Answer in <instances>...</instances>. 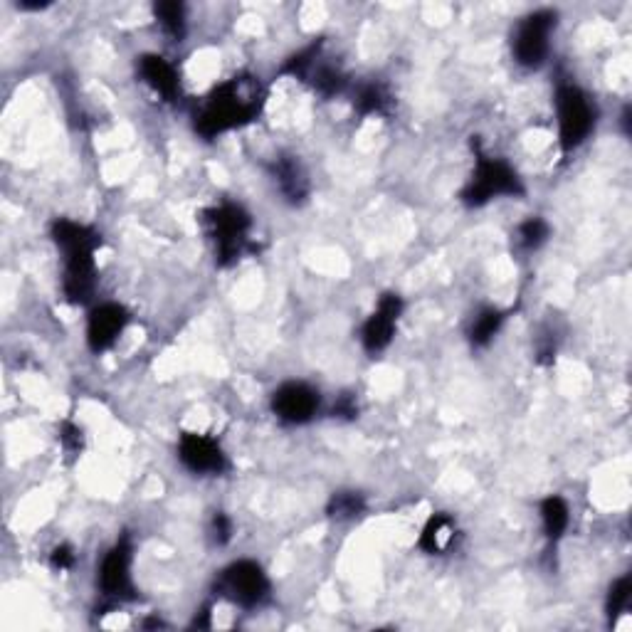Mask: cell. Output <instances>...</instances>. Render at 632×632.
Listing matches in <instances>:
<instances>
[{"label": "cell", "instance_id": "6da1fadb", "mask_svg": "<svg viewBox=\"0 0 632 632\" xmlns=\"http://www.w3.org/2000/svg\"><path fill=\"white\" fill-rule=\"evenodd\" d=\"M260 104L262 92L255 79H230V82L220 84L208 94L203 109L196 117V131L205 139H215V136L255 119V114L260 112Z\"/></svg>", "mask_w": 632, "mask_h": 632}, {"label": "cell", "instance_id": "7a4b0ae2", "mask_svg": "<svg viewBox=\"0 0 632 632\" xmlns=\"http://www.w3.org/2000/svg\"><path fill=\"white\" fill-rule=\"evenodd\" d=\"M52 235L65 255V279H62L65 297L72 304H84L94 292V277H97L94 252L102 245V237L75 220H57Z\"/></svg>", "mask_w": 632, "mask_h": 632}, {"label": "cell", "instance_id": "3957f363", "mask_svg": "<svg viewBox=\"0 0 632 632\" xmlns=\"http://www.w3.org/2000/svg\"><path fill=\"white\" fill-rule=\"evenodd\" d=\"M558 144L563 154L576 151L595 129V107L576 84H561L556 92Z\"/></svg>", "mask_w": 632, "mask_h": 632}, {"label": "cell", "instance_id": "277c9868", "mask_svg": "<svg viewBox=\"0 0 632 632\" xmlns=\"http://www.w3.org/2000/svg\"><path fill=\"white\" fill-rule=\"evenodd\" d=\"M524 186H521L519 173L514 171L509 163L499 161V158H489L484 154L477 156V166H474L472 181L462 191V200L472 208L489 203L492 198L499 196H521Z\"/></svg>", "mask_w": 632, "mask_h": 632}, {"label": "cell", "instance_id": "5b68a950", "mask_svg": "<svg viewBox=\"0 0 632 632\" xmlns=\"http://www.w3.org/2000/svg\"><path fill=\"white\" fill-rule=\"evenodd\" d=\"M556 28V13L553 10H536L529 13L519 25L512 40V52L516 65L526 70H536L544 65L551 47V33Z\"/></svg>", "mask_w": 632, "mask_h": 632}, {"label": "cell", "instance_id": "8992f818", "mask_svg": "<svg viewBox=\"0 0 632 632\" xmlns=\"http://www.w3.org/2000/svg\"><path fill=\"white\" fill-rule=\"evenodd\" d=\"M210 235H213L215 252H218L220 265H230L242 255L250 235V215L235 203H225L220 208L208 210Z\"/></svg>", "mask_w": 632, "mask_h": 632}, {"label": "cell", "instance_id": "52a82bcc", "mask_svg": "<svg viewBox=\"0 0 632 632\" xmlns=\"http://www.w3.org/2000/svg\"><path fill=\"white\" fill-rule=\"evenodd\" d=\"M218 593L242 608H257L270 595V581L255 561H235L220 573Z\"/></svg>", "mask_w": 632, "mask_h": 632}, {"label": "cell", "instance_id": "ba28073f", "mask_svg": "<svg viewBox=\"0 0 632 632\" xmlns=\"http://www.w3.org/2000/svg\"><path fill=\"white\" fill-rule=\"evenodd\" d=\"M131 541L121 536L117 544L104 556L99 568V588L107 598H134V583H131Z\"/></svg>", "mask_w": 632, "mask_h": 632}, {"label": "cell", "instance_id": "9c48e42d", "mask_svg": "<svg viewBox=\"0 0 632 632\" xmlns=\"http://www.w3.org/2000/svg\"><path fill=\"white\" fill-rule=\"evenodd\" d=\"M319 393L302 381H289L272 395V410L282 423L304 425L319 410Z\"/></svg>", "mask_w": 632, "mask_h": 632}, {"label": "cell", "instance_id": "30bf717a", "mask_svg": "<svg viewBox=\"0 0 632 632\" xmlns=\"http://www.w3.org/2000/svg\"><path fill=\"white\" fill-rule=\"evenodd\" d=\"M178 460L193 474H223L228 470V457L218 440L198 433H183L178 442Z\"/></svg>", "mask_w": 632, "mask_h": 632}, {"label": "cell", "instance_id": "8fae6325", "mask_svg": "<svg viewBox=\"0 0 632 632\" xmlns=\"http://www.w3.org/2000/svg\"><path fill=\"white\" fill-rule=\"evenodd\" d=\"M400 312H403V299H400L398 294H383V297L378 299L376 312L368 316V321L363 324L361 331L363 349H366L368 354H378V351H383L391 344Z\"/></svg>", "mask_w": 632, "mask_h": 632}, {"label": "cell", "instance_id": "7c38bea8", "mask_svg": "<svg viewBox=\"0 0 632 632\" xmlns=\"http://www.w3.org/2000/svg\"><path fill=\"white\" fill-rule=\"evenodd\" d=\"M126 324H129V314L121 304H99L89 312L87 321V341L92 351H107L114 346V341L124 334Z\"/></svg>", "mask_w": 632, "mask_h": 632}, {"label": "cell", "instance_id": "4fadbf2b", "mask_svg": "<svg viewBox=\"0 0 632 632\" xmlns=\"http://www.w3.org/2000/svg\"><path fill=\"white\" fill-rule=\"evenodd\" d=\"M139 72L144 77V82L154 89L156 94H161L166 102H173L178 97V75L161 55H144L139 60Z\"/></svg>", "mask_w": 632, "mask_h": 632}, {"label": "cell", "instance_id": "5bb4252c", "mask_svg": "<svg viewBox=\"0 0 632 632\" xmlns=\"http://www.w3.org/2000/svg\"><path fill=\"white\" fill-rule=\"evenodd\" d=\"M457 539V524L450 514H433L423 526L418 546L430 556H440L452 549Z\"/></svg>", "mask_w": 632, "mask_h": 632}, {"label": "cell", "instance_id": "9a60e30c", "mask_svg": "<svg viewBox=\"0 0 632 632\" xmlns=\"http://www.w3.org/2000/svg\"><path fill=\"white\" fill-rule=\"evenodd\" d=\"M275 181L289 203H302L309 196V181L297 158L282 156L275 163Z\"/></svg>", "mask_w": 632, "mask_h": 632}, {"label": "cell", "instance_id": "2e32d148", "mask_svg": "<svg viewBox=\"0 0 632 632\" xmlns=\"http://www.w3.org/2000/svg\"><path fill=\"white\" fill-rule=\"evenodd\" d=\"M568 521H571V512L561 497H549L541 502V524L551 541L561 539L563 531L568 529Z\"/></svg>", "mask_w": 632, "mask_h": 632}, {"label": "cell", "instance_id": "e0dca14e", "mask_svg": "<svg viewBox=\"0 0 632 632\" xmlns=\"http://www.w3.org/2000/svg\"><path fill=\"white\" fill-rule=\"evenodd\" d=\"M154 13L168 38L176 42L186 38V8L181 3H156Z\"/></svg>", "mask_w": 632, "mask_h": 632}, {"label": "cell", "instance_id": "ac0fdd59", "mask_svg": "<svg viewBox=\"0 0 632 632\" xmlns=\"http://www.w3.org/2000/svg\"><path fill=\"white\" fill-rule=\"evenodd\" d=\"M504 314L499 309H484L477 314V319L472 321L470 329V341L474 346H487L489 341L497 336V331L502 329Z\"/></svg>", "mask_w": 632, "mask_h": 632}, {"label": "cell", "instance_id": "d6986e66", "mask_svg": "<svg viewBox=\"0 0 632 632\" xmlns=\"http://www.w3.org/2000/svg\"><path fill=\"white\" fill-rule=\"evenodd\" d=\"M388 104H391V97H388L386 89L381 84H368L358 92L356 97V109L363 117H373V114H386Z\"/></svg>", "mask_w": 632, "mask_h": 632}, {"label": "cell", "instance_id": "ffe728a7", "mask_svg": "<svg viewBox=\"0 0 632 632\" xmlns=\"http://www.w3.org/2000/svg\"><path fill=\"white\" fill-rule=\"evenodd\" d=\"M549 233V223H546L544 218H529L519 225L516 237H519V245L524 247V250H539L546 242V237H549Z\"/></svg>", "mask_w": 632, "mask_h": 632}, {"label": "cell", "instance_id": "44dd1931", "mask_svg": "<svg viewBox=\"0 0 632 632\" xmlns=\"http://www.w3.org/2000/svg\"><path fill=\"white\" fill-rule=\"evenodd\" d=\"M363 509H366V502L358 492H339L329 502V514L334 519H354V516L363 514Z\"/></svg>", "mask_w": 632, "mask_h": 632}, {"label": "cell", "instance_id": "7402d4cb", "mask_svg": "<svg viewBox=\"0 0 632 632\" xmlns=\"http://www.w3.org/2000/svg\"><path fill=\"white\" fill-rule=\"evenodd\" d=\"M630 595H632L630 576L618 578V581L610 586V593H608V615L610 618L615 620L618 615H623V610L628 608V603H630Z\"/></svg>", "mask_w": 632, "mask_h": 632}, {"label": "cell", "instance_id": "603a6c76", "mask_svg": "<svg viewBox=\"0 0 632 632\" xmlns=\"http://www.w3.org/2000/svg\"><path fill=\"white\" fill-rule=\"evenodd\" d=\"M233 536V521L228 519L223 512H218L213 516V539L218 546H225Z\"/></svg>", "mask_w": 632, "mask_h": 632}, {"label": "cell", "instance_id": "cb8c5ba5", "mask_svg": "<svg viewBox=\"0 0 632 632\" xmlns=\"http://www.w3.org/2000/svg\"><path fill=\"white\" fill-rule=\"evenodd\" d=\"M60 440H62V445H65L70 452L82 450V430H79L77 425L62 423V428H60Z\"/></svg>", "mask_w": 632, "mask_h": 632}, {"label": "cell", "instance_id": "d4e9b609", "mask_svg": "<svg viewBox=\"0 0 632 632\" xmlns=\"http://www.w3.org/2000/svg\"><path fill=\"white\" fill-rule=\"evenodd\" d=\"M50 563L55 571H70V568L75 566V553H72L70 546H57V549L52 551Z\"/></svg>", "mask_w": 632, "mask_h": 632}, {"label": "cell", "instance_id": "484cf974", "mask_svg": "<svg viewBox=\"0 0 632 632\" xmlns=\"http://www.w3.org/2000/svg\"><path fill=\"white\" fill-rule=\"evenodd\" d=\"M334 413L346 415V418H354V415H356V403L349 398V395H344V398H341V403L336 405Z\"/></svg>", "mask_w": 632, "mask_h": 632}]
</instances>
